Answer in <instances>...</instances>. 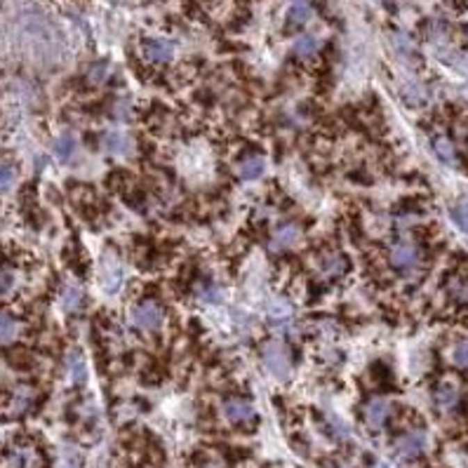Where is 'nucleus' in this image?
Wrapping results in <instances>:
<instances>
[{"label":"nucleus","instance_id":"22","mask_svg":"<svg viewBox=\"0 0 468 468\" xmlns=\"http://www.w3.org/2000/svg\"><path fill=\"white\" fill-rule=\"evenodd\" d=\"M66 365H69V372H71V377L76 384H83V381L88 379V369H85V360L80 353H71Z\"/></svg>","mask_w":468,"mask_h":468},{"label":"nucleus","instance_id":"14","mask_svg":"<svg viewBox=\"0 0 468 468\" xmlns=\"http://www.w3.org/2000/svg\"><path fill=\"white\" fill-rule=\"evenodd\" d=\"M33 400H35L33 389H31V386H19V389L12 393V398H10V412L12 414H24V412L31 410Z\"/></svg>","mask_w":468,"mask_h":468},{"label":"nucleus","instance_id":"6","mask_svg":"<svg viewBox=\"0 0 468 468\" xmlns=\"http://www.w3.org/2000/svg\"><path fill=\"white\" fill-rule=\"evenodd\" d=\"M391 264L400 271L414 268L419 264V248L410 240H400L391 248Z\"/></svg>","mask_w":468,"mask_h":468},{"label":"nucleus","instance_id":"1","mask_svg":"<svg viewBox=\"0 0 468 468\" xmlns=\"http://www.w3.org/2000/svg\"><path fill=\"white\" fill-rule=\"evenodd\" d=\"M163 320H165L163 306H160L158 301H153V299L139 301V304L132 309V325L137 330L156 332V330L163 328Z\"/></svg>","mask_w":468,"mask_h":468},{"label":"nucleus","instance_id":"4","mask_svg":"<svg viewBox=\"0 0 468 468\" xmlns=\"http://www.w3.org/2000/svg\"><path fill=\"white\" fill-rule=\"evenodd\" d=\"M428 445V435L423 430H408L396 440V454L403 459H414L426 449Z\"/></svg>","mask_w":468,"mask_h":468},{"label":"nucleus","instance_id":"20","mask_svg":"<svg viewBox=\"0 0 468 468\" xmlns=\"http://www.w3.org/2000/svg\"><path fill=\"white\" fill-rule=\"evenodd\" d=\"M318 50H320V40L316 35H301V38H297V42H294V54H297V57H313Z\"/></svg>","mask_w":468,"mask_h":468},{"label":"nucleus","instance_id":"26","mask_svg":"<svg viewBox=\"0 0 468 468\" xmlns=\"http://www.w3.org/2000/svg\"><path fill=\"white\" fill-rule=\"evenodd\" d=\"M452 360L454 365L461 369H468V341H459L452 350Z\"/></svg>","mask_w":468,"mask_h":468},{"label":"nucleus","instance_id":"11","mask_svg":"<svg viewBox=\"0 0 468 468\" xmlns=\"http://www.w3.org/2000/svg\"><path fill=\"white\" fill-rule=\"evenodd\" d=\"M264 172H266V160H264L261 156H248L238 163V177L245 181L259 179Z\"/></svg>","mask_w":468,"mask_h":468},{"label":"nucleus","instance_id":"28","mask_svg":"<svg viewBox=\"0 0 468 468\" xmlns=\"http://www.w3.org/2000/svg\"><path fill=\"white\" fill-rule=\"evenodd\" d=\"M59 468H83V464H80L78 454L66 452L64 457H61V461H59Z\"/></svg>","mask_w":468,"mask_h":468},{"label":"nucleus","instance_id":"8","mask_svg":"<svg viewBox=\"0 0 468 468\" xmlns=\"http://www.w3.org/2000/svg\"><path fill=\"white\" fill-rule=\"evenodd\" d=\"M224 417L229 419L231 423H248L255 419V408H252V403L245 398H229L224 403Z\"/></svg>","mask_w":468,"mask_h":468},{"label":"nucleus","instance_id":"13","mask_svg":"<svg viewBox=\"0 0 468 468\" xmlns=\"http://www.w3.org/2000/svg\"><path fill=\"white\" fill-rule=\"evenodd\" d=\"M22 332V325L17 318H12L10 313L0 311V346H8V344L17 341Z\"/></svg>","mask_w":468,"mask_h":468},{"label":"nucleus","instance_id":"12","mask_svg":"<svg viewBox=\"0 0 468 468\" xmlns=\"http://www.w3.org/2000/svg\"><path fill=\"white\" fill-rule=\"evenodd\" d=\"M433 400H435V408H438L440 412H452L459 405V391H457V386H452V384L438 386V391H435Z\"/></svg>","mask_w":468,"mask_h":468},{"label":"nucleus","instance_id":"10","mask_svg":"<svg viewBox=\"0 0 468 468\" xmlns=\"http://www.w3.org/2000/svg\"><path fill=\"white\" fill-rule=\"evenodd\" d=\"M299 238H301V229H299V226L297 224H285V226H280V229L275 231L273 240H271V250H273V252H282V250L292 248L294 243H299Z\"/></svg>","mask_w":468,"mask_h":468},{"label":"nucleus","instance_id":"27","mask_svg":"<svg viewBox=\"0 0 468 468\" xmlns=\"http://www.w3.org/2000/svg\"><path fill=\"white\" fill-rule=\"evenodd\" d=\"M452 217H454V221H457L459 229L468 236V202H461V205L454 207Z\"/></svg>","mask_w":468,"mask_h":468},{"label":"nucleus","instance_id":"23","mask_svg":"<svg viewBox=\"0 0 468 468\" xmlns=\"http://www.w3.org/2000/svg\"><path fill=\"white\" fill-rule=\"evenodd\" d=\"M195 294H198V299L205 301V304H217L221 299V289L217 285H212V282H198V285H195Z\"/></svg>","mask_w":468,"mask_h":468},{"label":"nucleus","instance_id":"19","mask_svg":"<svg viewBox=\"0 0 468 468\" xmlns=\"http://www.w3.org/2000/svg\"><path fill=\"white\" fill-rule=\"evenodd\" d=\"M433 151L438 153V158L445 160V163H449V165L457 163V151H454V144L447 137H442V134L433 139Z\"/></svg>","mask_w":468,"mask_h":468},{"label":"nucleus","instance_id":"9","mask_svg":"<svg viewBox=\"0 0 468 468\" xmlns=\"http://www.w3.org/2000/svg\"><path fill=\"white\" fill-rule=\"evenodd\" d=\"M346 266H348V261L344 259L341 255H337V252H330V255H325L323 259H320L318 271H320V275H323V278L337 280V278H341V275L346 273Z\"/></svg>","mask_w":468,"mask_h":468},{"label":"nucleus","instance_id":"3","mask_svg":"<svg viewBox=\"0 0 468 468\" xmlns=\"http://www.w3.org/2000/svg\"><path fill=\"white\" fill-rule=\"evenodd\" d=\"M261 358H264V365H266V369L273 377L278 379H285L289 374V367H292V362H289V355L285 346H282L280 341H268L264 344L261 348Z\"/></svg>","mask_w":468,"mask_h":468},{"label":"nucleus","instance_id":"16","mask_svg":"<svg viewBox=\"0 0 468 468\" xmlns=\"http://www.w3.org/2000/svg\"><path fill=\"white\" fill-rule=\"evenodd\" d=\"M447 292L449 297L459 304H468V273H454L447 280Z\"/></svg>","mask_w":468,"mask_h":468},{"label":"nucleus","instance_id":"17","mask_svg":"<svg viewBox=\"0 0 468 468\" xmlns=\"http://www.w3.org/2000/svg\"><path fill=\"white\" fill-rule=\"evenodd\" d=\"M54 158L61 160V163H69V160L76 156V139L71 134H61L59 139H54Z\"/></svg>","mask_w":468,"mask_h":468},{"label":"nucleus","instance_id":"25","mask_svg":"<svg viewBox=\"0 0 468 468\" xmlns=\"http://www.w3.org/2000/svg\"><path fill=\"white\" fill-rule=\"evenodd\" d=\"M17 179V172L12 165L8 163H0V191H10L12 184Z\"/></svg>","mask_w":468,"mask_h":468},{"label":"nucleus","instance_id":"18","mask_svg":"<svg viewBox=\"0 0 468 468\" xmlns=\"http://www.w3.org/2000/svg\"><path fill=\"white\" fill-rule=\"evenodd\" d=\"M309 19H311V5L304 3V0H297V3L287 10V22L292 24V26H301V24H306Z\"/></svg>","mask_w":468,"mask_h":468},{"label":"nucleus","instance_id":"5","mask_svg":"<svg viewBox=\"0 0 468 468\" xmlns=\"http://www.w3.org/2000/svg\"><path fill=\"white\" fill-rule=\"evenodd\" d=\"M391 414V403L386 398H372L362 408V419H365L367 428L379 430L386 423V419Z\"/></svg>","mask_w":468,"mask_h":468},{"label":"nucleus","instance_id":"2","mask_svg":"<svg viewBox=\"0 0 468 468\" xmlns=\"http://www.w3.org/2000/svg\"><path fill=\"white\" fill-rule=\"evenodd\" d=\"M3 468H42V454L35 445L19 442L5 452Z\"/></svg>","mask_w":468,"mask_h":468},{"label":"nucleus","instance_id":"21","mask_svg":"<svg viewBox=\"0 0 468 468\" xmlns=\"http://www.w3.org/2000/svg\"><path fill=\"white\" fill-rule=\"evenodd\" d=\"M61 304H64L66 311H76L80 304H83V292L76 285H64L61 289Z\"/></svg>","mask_w":468,"mask_h":468},{"label":"nucleus","instance_id":"15","mask_svg":"<svg viewBox=\"0 0 468 468\" xmlns=\"http://www.w3.org/2000/svg\"><path fill=\"white\" fill-rule=\"evenodd\" d=\"M104 149L115 156H125V153H132V139L120 132H108L104 134Z\"/></svg>","mask_w":468,"mask_h":468},{"label":"nucleus","instance_id":"7","mask_svg":"<svg viewBox=\"0 0 468 468\" xmlns=\"http://www.w3.org/2000/svg\"><path fill=\"white\" fill-rule=\"evenodd\" d=\"M141 54H144V59L153 61V64H165V61L175 57V45L163 38H151L141 42Z\"/></svg>","mask_w":468,"mask_h":468},{"label":"nucleus","instance_id":"24","mask_svg":"<svg viewBox=\"0 0 468 468\" xmlns=\"http://www.w3.org/2000/svg\"><path fill=\"white\" fill-rule=\"evenodd\" d=\"M198 468H226V461H224V457H221L219 452L207 449V452H200Z\"/></svg>","mask_w":468,"mask_h":468}]
</instances>
